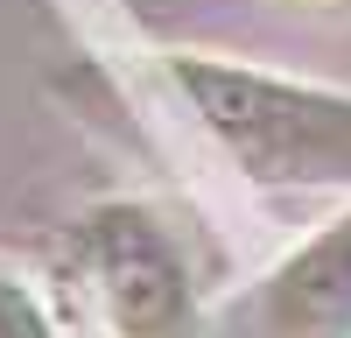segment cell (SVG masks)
Listing matches in <instances>:
<instances>
[{"mask_svg":"<svg viewBox=\"0 0 351 338\" xmlns=\"http://www.w3.org/2000/svg\"><path fill=\"white\" fill-rule=\"evenodd\" d=\"M169 84L218 141V155L260 190H351V92L211 49H176Z\"/></svg>","mask_w":351,"mask_h":338,"instance_id":"obj_1","label":"cell"},{"mask_svg":"<svg viewBox=\"0 0 351 338\" xmlns=\"http://www.w3.org/2000/svg\"><path fill=\"white\" fill-rule=\"evenodd\" d=\"M77 268L92 282L112 338H197V282L183 247L148 205H92L77 218Z\"/></svg>","mask_w":351,"mask_h":338,"instance_id":"obj_2","label":"cell"},{"mask_svg":"<svg viewBox=\"0 0 351 338\" xmlns=\"http://www.w3.org/2000/svg\"><path fill=\"white\" fill-rule=\"evenodd\" d=\"M260 338H351V212L274 261L260 282Z\"/></svg>","mask_w":351,"mask_h":338,"instance_id":"obj_3","label":"cell"},{"mask_svg":"<svg viewBox=\"0 0 351 338\" xmlns=\"http://www.w3.org/2000/svg\"><path fill=\"white\" fill-rule=\"evenodd\" d=\"M0 338H64L49 296L28 275H14V268H0Z\"/></svg>","mask_w":351,"mask_h":338,"instance_id":"obj_4","label":"cell"},{"mask_svg":"<svg viewBox=\"0 0 351 338\" xmlns=\"http://www.w3.org/2000/svg\"><path fill=\"white\" fill-rule=\"evenodd\" d=\"M267 8H288V14H351V0H267Z\"/></svg>","mask_w":351,"mask_h":338,"instance_id":"obj_5","label":"cell"}]
</instances>
